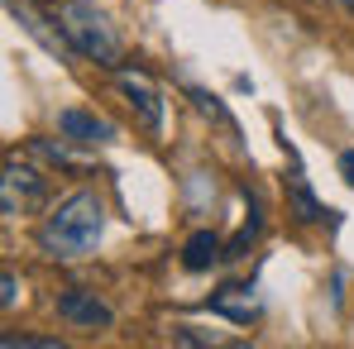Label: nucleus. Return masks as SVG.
Wrapping results in <instances>:
<instances>
[{"label": "nucleus", "mask_w": 354, "mask_h": 349, "mask_svg": "<svg viewBox=\"0 0 354 349\" xmlns=\"http://www.w3.org/2000/svg\"><path fill=\"white\" fill-rule=\"evenodd\" d=\"M101 234H106V201L82 187V191L62 196L58 206L44 216V225H39V249H44L53 263H77V258L96 254Z\"/></svg>", "instance_id": "nucleus-1"}, {"label": "nucleus", "mask_w": 354, "mask_h": 349, "mask_svg": "<svg viewBox=\"0 0 354 349\" xmlns=\"http://www.w3.org/2000/svg\"><path fill=\"white\" fill-rule=\"evenodd\" d=\"M58 29L77 48V58L120 67V34L106 19V10H96V0H58Z\"/></svg>", "instance_id": "nucleus-2"}, {"label": "nucleus", "mask_w": 354, "mask_h": 349, "mask_svg": "<svg viewBox=\"0 0 354 349\" xmlns=\"http://www.w3.org/2000/svg\"><path fill=\"white\" fill-rule=\"evenodd\" d=\"M44 201H48V177L39 173L34 163H24V158H5V177H0V211H5L10 220H19V216H34Z\"/></svg>", "instance_id": "nucleus-3"}, {"label": "nucleus", "mask_w": 354, "mask_h": 349, "mask_svg": "<svg viewBox=\"0 0 354 349\" xmlns=\"http://www.w3.org/2000/svg\"><path fill=\"white\" fill-rule=\"evenodd\" d=\"M115 86H120V96L129 101V111L139 115V124L149 134H158L163 129V96H158L153 77L144 67H115Z\"/></svg>", "instance_id": "nucleus-4"}, {"label": "nucleus", "mask_w": 354, "mask_h": 349, "mask_svg": "<svg viewBox=\"0 0 354 349\" xmlns=\"http://www.w3.org/2000/svg\"><path fill=\"white\" fill-rule=\"evenodd\" d=\"M58 316L67 321V326H77V330H106V326L115 321V311H111L96 292H86V287L58 292Z\"/></svg>", "instance_id": "nucleus-5"}, {"label": "nucleus", "mask_w": 354, "mask_h": 349, "mask_svg": "<svg viewBox=\"0 0 354 349\" xmlns=\"http://www.w3.org/2000/svg\"><path fill=\"white\" fill-rule=\"evenodd\" d=\"M5 10H10V19H19V29H24V34H34V39H39V44H44L58 62L77 58V48L67 44V34H62V29H48V19L34 10V0H5Z\"/></svg>", "instance_id": "nucleus-6"}, {"label": "nucleus", "mask_w": 354, "mask_h": 349, "mask_svg": "<svg viewBox=\"0 0 354 349\" xmlns=\"http://www.w3.org/2000/svg\"><path fill=\"white\" fill-rule=\"evenodd\" d=\"M58 134L67 139V144H86V149H96V144H111L115 139V124L101 115H91V111H62L58 115Z\"/></svg>", "instance_id": "nucleus-7"}, {"label": "nucleus", "mask_w": 354, "mask_h": 349, "mask_svg": "<svg viewBox=\"0 0 354 349\" xmlns=\"http://www.w3.org/2000/svg\"><path fill=\"white\" fill-rule=\"evenodd\" d=\"M211 311L225 316V321H235V326H254L263 306H259V292L249 287V283H230V287H221L211 296Z\"/></svg>", "instance_id": "nucleus-8"}, {"label": "nucleus", "mask_w": 354, "mask_h": 349, "mask_svg": "<svg viewBox=\"0 0 354 349\" xmlns=\"http://www.w3.org/2000/svg\"><path fill=\"white\" fill-rule=\"evenodd\" d=\"M221 258H230V254H225L221 234H211V230H196L182 244V268H187V273H211Z\"/></svg>", "instance_id": "nucleus-9"}, {"label": "nucleus", "mask_w": 354, "mask_h": 349, "mask_svg": "<svg viewBox=\"0 0 354 349\" xmlns=\"http://www.w3.org/2000/svg\"><path fill=\"white\" fill-rule=\"evenodd\" d=\"M283 144V153L292 158V177H288V187H292V211H297V220H321V216H330L316 196H311V187H306V177H301V163H297V149L288 144V139H278Z\"/></svg>", "instance_id": "nucleus-10"}, {"label": "nucleus", "mask_w": 354, "mask_h": 349, "mask_svg": "<svg viewBox=\"0 0 354 349\" xmlns=\"http://www.w3.org/2000/svg\"><path fill=\"white\" fill-rule=\"evenodd\" d=\"M5 349H62L58 335H0Z\"/></svg>", "instance_id": "nucleus-11"}, {"label": "nucleus", "mask_w": 354, "mask_h": 349, "mask_svg": "<svg viewBox=\"0 0 354 349\" xmlns=\"http://www.w3.org/2000/svg\"><path fill=\"white\" fill-rule=\"evenodd\" d=\"M173 340H177V345H230L225 335H216V330H196V326H177Z\"/></svg>", "instance_id": "nucleus-12"}, {"label": "nucleus", "mask_w": 354, "mask_h": 349, "mask_svg": "<svg viewBox=\"0 0 354 349\" xmlns=\"http://www.w3.org/2000/svg\"><path fill=\"white\" fill-rule=\"evenodd\" d=\"M19 278H15V273H10V268H5V278H0V306H5V311H10V306H15V301H19Z\"/></svg>", "instance_id": "nucleus-13"}, {"label": "nucleus", "mask_w": 354, "mask_h": 349, "mask_svg": "<svg viewBox=\"0 0 354 349\" xmlns=\"http://www.w3.org/2000/svg\"><path fill=\"white\" fill-rule=\"evenodd\" d=\"M340 177L354 187V149H345V153H340Z\"/></svg>", "instance_id": "nucleus-14"}, {"label": "nucleus", "mask_w": 354, "mask_h": 349, "mask_svg": "<svg viewBox=\"0 0 354 349\" xmlns=\"http://www.w3.org/2000/svg\"><path fill=\"white\" fill-rule=\"evenodd\" d=\"M345 10H350V15H354V0H345Z\"/></svg>", "instance_id": "nucleus-15"}, {"label": "nucleus", "mask_w": 354, "mask_h": 349, "mask_svg": "<svg viewBox=\"0 0 354 349\" xmlns=\"http://www.w3.org/2000/svg\"><path fill=\"white\" fill-rule=\"evenodd\" d=\"M39 5H58V0H39Z\"/></svg>", "instance_id": "nucleus-16"}]
</instances>
